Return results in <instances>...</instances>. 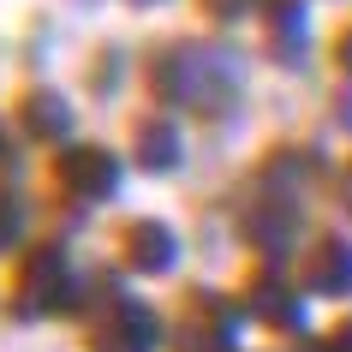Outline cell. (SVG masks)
<instances>
[{
    "mask_svg": "<svg viewBox=\"0 0 352 352\" xmlns=\"http://www.w3.org/2000/svg\"><path fill=\"white\" fill-rule=\"evenodd\" d=\"M131 239H138V257H131L138 269H173V239L162 227H138Z\"/></svg>",
    "mask_w": 352,
    "mask_h": 352,
    "instance_id": "1",
    "label": "cell"
},
{
    "mask_svg": "<svg viewBox=\"0 0 352 352\" xmlns=\"http://www.w3.org/2000/svg\"><path fill=\"white\" fill-rule=\"evenodd\" d=\"M19 233V209H12V197H0V245Z\"/></svg>",
    "mask_w": 352,
    "mask_h": 352,
    "instance_id": "2",
    "label": "cell"
}]
</instances>
